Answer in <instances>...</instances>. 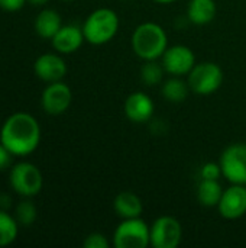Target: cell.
<instances>
[{"instance_id":"3957f363","label":"cell","mask_w":246,"mask_h":248,"mask_svg":"<svg viewBox=\"0 0 246 248\" xmlns=\"http://www.w3.org/2000/svg\"><path fill=\"white\" fill-rule=\"evenodd\" d=\"M119 16L115 10L100 7L91 12L83 23V33L88 44L103 45L110 42L119 31Z\"/></svg>"},{"instance_id":"e0dca14e","label":"cell","mask_w":246,"mask_h":248,"mask_svg":"<svg viewBox=\"0 0 246 248\" xmlns=\"http://www.w3.org/2000/svg\"><path fill=\"white\" fill-rule=\"evenodd\" d=\"M217 7L215 0H190L187 6V17L193 25H207L216 16Z\"/></svg>"},{"instance_id":"5bb4252c","label":"cell","mask_w":246,"mask_h":248,"mask_svg":"<svg viewBox=\"0 0 246 248\" xmlns=\"http://www.w3.org/2000/svg\"><path fill=\"white\" fill-rule=\"evenodd\" d=\"M51 41H52V46L57 52L72 54L83 45L86 38H84L81 26L70 23V25H62Z\"/></svg>"},{"instance_id":"484cf974","label":"cell","mask_w":246,"mask_h":248,"mask_svg":"<svg viewBox=\"0 0 246 248\" xmlns=\"http://www.w3.org/2000/svg\"><path fill=\"white\" fill-rule=\"evenodd\" d=\"M12 153L0 142V171L6 170L9 166H10V161H12Z\"/></svg>"},{"instance_id":"4fadbf2b","label":"cell","mask_w":246,"mask_h":248,"mask_svg":"<svg viewBox=\"0 0 246 248\" xmlns=\"http://www.w3.org/2000/svg\"><path fill=\"white\" fill-rule=\"evenodd\" d=\"M155 105L152 99L144 92H135L129 94L125 100V115L133 124H145L151 121L154 115Z\"/></svg>"},{"instance_id":"f1b7e54d","label":"cell","mask_w":246,"mask_h":248,"mask_svg":"<svg viewBox=\"0 0 246 248\" xmlns=\"http://www.w3.org/2000/svg\"><path fill=\"white\" fill-rule=\"evenodd\" d=\"M152 1L159 3V4H170V3H174V1H177V0H152Z\"/></svg>"},{"instance_id":"5b68a950","label":"cell","mask_w":246,"mask_h":248,"mask_svg":"<svg viewBox=\"0 0 246 248\" xmlns=\"http://www.w3.org/2000/svg\"><path fill=\"white\" fill-rule=\"evenodd\" d=\"M187 77L191 92L200 96H207L220 89L223 83V70L216 62L203 61L196 64Z\"/></svg>"},{"instance_id":"30bf717a","label":"cell","mask_w":246,"mask_h":248,"mask_svg":"<svg viewBox=\"0 0 246 248\" xmlns=\"http://www.w3.org/2000/svg\"><path fill=\"white\" fill-rule=\"evenodd\" d=\"M71 102H72V92L62 81L48 83V86L43 89L41 96L42 109L48 115H54V116L67 112Z\"/></svg>"},{"instance_id":"4316f807","label":"cell","mask_w":246,"mask_h":248,"mask_svg":"<svg viewBox=\"0 0 246 248\" xmlns=\"http://www.w3.org/2000/svg\"><path fill=\"white\" fill-rule=\"evenodd\" d=\"M10 205H12L10 196L0 195V208H1V209H7V208H10Z\"/></svg>"},{"instance_id":"52a82bcc","label":"cell","mask_w":246,"mask_h":248,"mask_svg":"<svg viewBox=\"0 0 246 248\" xmlns=\"http://www.w3.org/2000/svg\"><path fill=\"white\" fill-rule=\"evenodd\" d=\"M222 176L232 185H246V142H236L223 150L219 158Z\"/></svg>"},{"instance_id":"603a6c76","label":"cell","mask_w":246,"mask_h":248,"mask_svg":"<svg viewBox=\"0 0 246 248\" xmlns=\"http://www.w3.org/2000/svg\"><path fill=\"white\" fill-rule=\"evenodd\" d=\"M222 176V169L219 163H206L200 169V177L207 180H219Z\"/></svg>"},{"instance_id":"2e32d148","label":"cell","mask_w":246,"mask_h":248,"mask_svg":"<svg viewBox=\"0 0 246 248\" xmlns=\"http://www.w3.org/2000/svg\"><path fill=\"white\" fill-rule=\"evenodd\" d=\"M61 26L62 19L54 9H42L35 19V32L42 39H52Z\"/></svg>"},{"instance_id":"ac0fdd59","label":"cell","mask_w":246,"mask_h":248,"mask_svg":"<svg viewBox=\"0 0 246 248\" xmlns=\"http://www.w3.org/2000/svg\"><path fill=\"white\" fill-rule=\"evenodd\" d=\"M223 187L219 183V180H207V179H200L199 186H197V199L200 205L206 208H215L219 205L222 195H223Z\"/></svg>"},{"instance_id":"d4e9b609","label":"cell","mask_w":246,"mask_h":248,"mask_svg":"<svg viewBox=\"0 0 246 248\" xmlns=\"http://www.w3.org/2000/svg\"><path fill=\"white\" fill-rule=\"evenodd\" d=\"M28 0H0V9L6 12H17L20 10Z\"/></svg>"},{"instance_id":"7a4b0ae2","label":"cell","mask_w":246,"mask_h":248,"mask_svg":"<svg viewBox=\"0 0 246 248\" xmlns=\"http://www.w3.org/2000/svg\"><path fill=\"white\" fill-rule=\"evenodd\" d=\"M168 48L165 29L155 22L138 25L132 33V49L144 61L159 60Z\"/></svg>"},{"instance_id":"9a60e30c","label":"cell","mask_w":246,"mask_h":248,"mask_svg":"<svg viewBox=\"0 0 246 248\" xmlns=\"http://www.w3.org/2000/svg\"><path fill=\"white\" fill-rule=\"evenodd\" d=\"M113 209H115L116 215H119L122 219L138 218V217H141V214L144 211V203L136 193L125 190V192H120L115 198Z\"/></svg>"},{"instance_id":"f546056e","label":"cell","mask_w":246,"mask_h":248,"mask_svg":"<svg viewBox=\"0 0 246 248\" xmlns=\"http://www.w3.org/2000/svg\"><path fill=\"white\" fill-rule=\"evenodd\" d=\"M64 1H74V0H64Z\"/></svg>"},{"instance_id":"8fae6325","label":"cell","mask_w":246,"mask_h":248,"mask_svg":"<svg viewBox=\"0 0 246 248\" xmlns=\"http://www.w3.org/2000/svg\"><path fill=\"white\" fill-rule=\"evenodd\" d=\"M217 209L225 219L233 221L242 218L246 214L245 185H232L231 187L225 189Z\"/></svg>"},{"instance_id":"44dd1931","label":"cell","mask_w":246,"mask_h":248,"mask_svg":"<svg viewBox=\"0 0 246 248\" xmlns=\"http://www.w3.org/2000/svg\"><path fill=\"white\" fill-rule=\"evenodd\" d=\"M164 67L161 62L154 61H145V64L141 68V78L146 86H158L164 80Z\"/></svg>"},{"instance_id":"d6986e66","label":"cell","mask_w":246,"mask_h":248,"mask_svg":"<svg viewBox=\"0 0 246 248\" xmlns=\"http://www.w3.org/2000/svg\"><path fill=\"white\" fill-rule=\"evenodd\" d=\"M190 86L187 81H184L181 77L171 76V78L165 80L161 87V93L165 97V100L171 103H181L188 96Z\"/></svg>"},{"instance_id":"83f0119b","label":"cell","mask_w":246,"mask_h":248,"mask_svg":"<svg viewBox=\"0 0 246 248\" xmlns=\"http://www.w3.org/2000/svg\"><path fill=\"white\" fill-rule=\"evenodd\" d=\"M30 4H33V6H43V4H46L49 0H28Z\"/></svg>"},{"instance_id":"8992f818","label":"cell","mask_w":246,"mask_h":248,"mask_svg":"<svg viewBox=\"0 0 246 248\" xmlns=\"http://www.w3.org/2000/svg\"><path fill=\"white\" fill-rule=\"evenodd\" d=\"M9 182L12 189L23 198L36 196L43 186L41 170L35 164L26 161L17 163L10 169Z\"/></svg>"},{"instance_id":"cb8c5ba5","label":"cell","mask_w":246,"mask_h":248,"mask_svg":"<svg viewBox=\"0 0 246 248\" xmlns=\"http://www.w3.org/2000/svg\"><path fill=\"white\" fill-rule=\"evenodd\" d=\"M84 248H109L110 243L107 241V238L100 234V232H93L90 235H87V238L83 243Z\"/></svg>"},{"instance_id":"277c9868","label":"cell","mask_w":246,"mask_h":248,"mask_svg":"<svg viewBox=\"0 0 246 248\" xmlns=\"http://www.w3.org/2000/svg\"><path fill=\"white\" fill-rule=\"evenodd\" d=\"M151 227L141 218L123 219L115 230L112 244L116 248H146L151 246Z\"/></svg>"},{"instance_id":"7c38bea8","label":"cell","mask_w":246,"mask_h":248,"mask_svg":"<svg viewBox=\"0 0 246 248\" xmlns=\"http://www.w3.org/2000/svg\"><path fill=\"white\" fill-rule=\"evenodd\" d=\"M33 71L36 77L45 83L62 81L67 74V64L58 54H42L36 58L33 64Z\"/></svg>"},{"instance_id":"4dcf8cb0","label":"cell","mask_w":246,"mask_h":248,"mask_svg":"<svg viewBox=\"0 0 246 248\" xmlns=\"http://www.w3.org/2000/svg\"><path fill=\"white\" fill-rule=\"evenodd\" d=\"M245 186H246V185H245Z\"/></svg>"},{"instance_id":"ba28073f","label":"cell","mask_w":246,"mask_h":248,"mask_svg":"<svg viewBox=\"0 0 246 248\" xmlns=\"http://www.w3.org/2000/svg\"><path fill=\"white\" fill-rule=\"evenodd\" d=\"M149 235L154 248H175L181 243L183 228L175 218L164 215L154 221Z\"/></svg>"},{"instance_id":"7402d4cb","label":"cell","mask_w":246,"mask_h":248,"mask_svg":"<svg viewBox=\"0 0 246 248\" xmlns=\"http://www.w3.org/2000/svg\"><path fill=\"white\" fill-rule=\"evenodd\" d=\"M36 217H38L36 206L30 201H22L17 203V206L14 209V218L19 225L30 227L36 221Z\"/></svg>"},{"instance_id":"6da1fadb","label":"cell","mask_w":246,"mask_h":248,"mask_svg":"<svg viewBox=\"0 0 246 248\" xmlns=\"http://www.w3.org/2000/svg\"><path fill=\"white\" fill-rule=\"evenodd\" d=\"M0 142L17 157H26L32 154L41 142V126L38 121L26 113L17 112L10 115L1 129Z\"/></svg>"},{"instance_id":"ffe728a7","label":"cell","mask_w":246,"mask_h":248,"mask_svg":"<svg viewBox=\"0 0 246 248\" xmlns=\"http://www.w3.org/2000/svg\"><path fill=\"white\" fill-rule=\"evenodd\" d=\"M19 231V224L16 218L10 217L4 209H0V247L10 246Z\"/></svg>"},{"instance_id":"9c48e42d","label":"cell","mask_w":246,"mask_h":248,"mask_svg":"<svg viewBox=\"0 0 246 248\" xmlns=\"http://www.w3.org/2000/svg\"><path fill=\"white\" fill-rule=\"evenodd\" d=\"M161 64L167 74L170 76H188V73L196 65V55L191 48L186 45L168 46L161 57Z\"/></svg>"}]
</instances>
